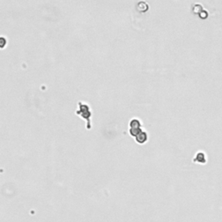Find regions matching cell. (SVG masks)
Returning a JSON list of instances; mask_svg holds the SVG:
<instances>
[{
  "instance_id": "cell-1",
  "label": "cell",
  "mask_w": 222,
  "mask_h": 222,
  "mask_svg": "<svg viewBox=\"0 0 222 222\" xmlns=\"http://www.w3.org/2000/svg\"><path fill=\"white\" fill-rule=\"evenodd\" d=\"M79 107H80V109L78 111H76V114L82 115V116L84 118H86L88 120V128L89 129L91 128V122L89 121V117L91 116V113L89 111V107L88 104L81 103V102H79Z\"/></svg>"
},
{
  "instance_id": "cell-2",
  "label": "cell",
  "mask_w": 222,
  "mask_h": 222,
  "mask_svg": "<svg viewBox=\"0 0 222 222\" xmlns=\"http://www.w3.org/2000/svg\"><path fill=\"white\" fill-rule=\"evenodd\" d=\"M193 161H198L200 163H205L206 161V154L203 152H198L195 157L193 158Z\"/></svg>"
},
{
  "instance_id": "cell-3",
  "label": "cell",
  "mask_w": 222,
  "mask_h": 222,
  "mask_svg": "<svg viewBox=\"0 0 222 222\" xmlns=\"http://www.w3.org/2000/svg\"><path fill=\"white\" fill-rule=\"evenodd\" d=\"M136 138L137 142H139V143H144V142L147 141L148 135H147L145 132L141 131V133H139V134L137 135L136 136Z\"/></svg>"
},
{
  "instance_id": "cell-4",
  "label": "cell",
  "mask_w": 222,
  "mask_h": 222,
  "mask_svg": "<svg viewBox=\"0 0 222 222\" xmlns=\"http://www.w3.org/2000/svg\"><path fill=\"white\" fill-rule=\"evenodd\" d=\"M130 127L131 128H141V122L136 118L133 119L130 121Z\"/></svg>"
},
{
  "instance_id": "cell-5",
  "label": "cell",
  "mask_w": 222,
  "mask_h": 222,
  "mask_svg": "<svg viewBox=\"0 0 222 222\" xmlns=\"http://www.w3.org/2000/svg\"><path fill=\"white\" fill-rule=\"evenodd\" d=\"M137 9L139 10V11H147L148 10V4L147 3H145V2H140V3H138V4H137Z\"/></svg>"
}]
</instances>
